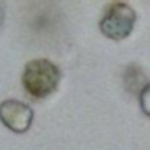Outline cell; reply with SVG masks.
Listing matches in <instances>:
<instances>
[{
	"label": "cell",
	"instance_id": "6da1fadb",
	"mask_svg": "<svg viewBox=\"0 0 150 150\" xmlns=\"http://www.w3.org/2000/svg\"><path fill=\"white\" fill-rule=\"evenodd\" d=\"M62 80V71L48 58H34L27 62L21 83L28 96L34 99H46L58 88Z\"/></svg>",
	"mask_w": 150,
	"mask_h": 150
},
{
	"label": "cell",
	"instance_id": "7a4b0ae2",
	"mask_svg": "<svg viewBox=\"0 0 150 150\" xmlns=\"http://www.w3.org/2000/svg\"><path fill=\"white\" fill-rule=\"evenodd\" d=\"M136 25V11L125 2H111L104 7L99 21V30L111 41L127 39Z\"/></svg>",
	"mask_w": 150,
	"mask_h": 150
},
{
	"label": "cell",
	"instance_id": "3957f363",
	"mask_svg": "<svg viewBox=\"0 0 150 150\" xmlns=\"http://www.w3.org/2000/svg\"><path fill=\"white\" fill-rule=\"evenodd\" d=\"M0 120L13 132H27L34 122V110L18 99H6L0 103Z\"/></svg>",
	"mask_w": 150,
	"mask_h": 150
},
{
	"label": "cell",
	"instance_id": "277c9868",
	"mask_svg": "<svg viewBox=\"0 0 150 150\" xmlns=\"http://www.w3.org/2000/svg\"><path fill=\"white\" fill-rule=\"evenodd\" d=\"M124 83H125V87L129 88V92H132V94H138L139 96V92L145 88V76H143V72L136 67V65H129L127 67V71H125V74H124Z\"/></svg>",
	"mask_w": 150,
	"mask_h": 150
},
{
	"label": "cell",
	"instance_id": "5b68a950",
	"mask_svg": "<svg viewBox=\"0 0 150 150\" xmlns=\"http://www.w3.org/2000/svg\"><path fill=\"white\" fill-rule=\"evenodd\" d=\"M139 108L146 117H150V83H146L145 88L139 92Z\"/></svg>",
	"mask_w": 150,
	"mask_h": 150
},
{
	"label": "cell",
	"instance_id": "8992f818",
	"mask_svg": "<svg viewBox=\"0 0 150 150\" xmlns=\"http://www.w3.org/2000/svg\"><path fill=\"white\" fill-rule=\"evenodd\" d=\"M2 21H4V11H2V7H0V27H2Z\"/></svg>",
	"mask_w": 150,
	"mask_h": 150
}]
</instances>
